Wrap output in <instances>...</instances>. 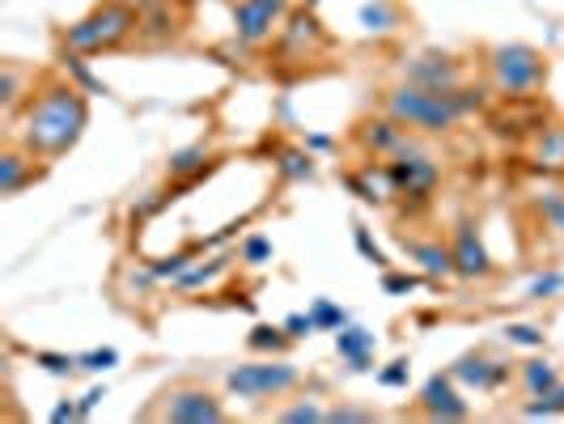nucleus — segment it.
Returning a JSON list of instances; mask_svg holds the SVG:
<instances>
[{
    "instance_id": "obj_1",
    "label": "nucleus",
    "mask_w": 564,
    "mask_h": 424,
    "mask_svg": "<svg viewBox=\"0 0 564 424\" xmlns=\"http://www.w3.org/2000/svg\"><path fill=\"white\" fill-rule=\"evenodd\" d=\"M85 123H89L85 89L64 81L43 85L18 119V144H26L30 153L43 157V162H56L68 149H77Z\"/></svg>"
},
{
    "instance_id": "obj_2",
    "label": "nucleus",
    "mask_w": 564,
    "mask_h": 424,
    "mask_svg": "<svg viewBox=\"0 0 564 424\" xmlns=\"http://www.w3.org/2000/svg\"><path fill=\"white\" fill-rule=\"evenodd\" d=\"M484 102L480 89H467V85H451V89H429V85L403 81L395 89H387L382 98V111L399 119L408 132H424V137H437V132H451L454 123L467 111H476Z\"/></svg>"
},
{
    "instance_id": "obj_3",
    "label": "nucleus",
    "mask_w": 564,
    "mask_h": 424,
    "mask_svg": "<svg viewBox=\"0 0 564 424\" xmlns=\"http://www.w3.org/2000/svg\"><path fill=\"white\" fill-rule=\"evenodd\" d=\"M137 26H141V13L128 0H102V4H94L85 18H77L73 26L64 30V52H73V56H102V52L123 47Z\"/></svg>"
},
{
    "instance_id": "obj_4",
    "label": "nucleus",
    "mask_w": 564,
    "mask_h": 424,
    "mask_svg": "<svg viewBox=\"0 0 564 424\" xmlns=\"http://www.w3.org/2000/svg\"><path fill=\"white\" fill-rule=\"evenodd\" d=\"M488 77L497 85V94L527 98L547 81V59L527 43H501V47L488 52Z\"/></svg>"
},
{
    "instance_id": "obj_5",
    "label": "nucleus",
    "mask_w": 564,
    "mask_h": 424,
    "mask_svg": "<svg viewBox=\"0 0 564 424\" xmlns=\"http://www.w3.org/2000/svg\"><path fill=\"white\" fill-rule=\"evenodd\" d=\"M297 382H302V369L289 366V361H272V357H268V361H251V366H238L226 373L229 395L251 399V403L289 395Z\"/></svg>"
},
{
    "instance_id": "obj_6",
    "label": "nucleus",
    "mask_w": 564,
    "mask_h": 424,
    "mask_svg": "<svg viewBox=\"0 0 564 424\" xmlns=\"http://www.w3.org/2000/svg\"><path fill=\"white\" fill-rule=\"evenodd\" d=\"M149 416L170 424H221L226 421V407H221V399L213 395V391H204V387H174V391L158 395V407Z\"/></svg>"
},
{
    "instance_id": "obj_7",
    "label": "nucleus",
    "mask_w": 564,
    "mask_h": 424,
    "mask_svg": "<svg viewBox=\"0 0 564 424\" xmlns=\"http://www.w3.org/2000/svg\"><path fill=\"white\" fill-rule=\"evenodd\" d=\"M387 170H391L395 196L412 199V204H424V199L437 192V183H442V166H437L424 149H416V144H408L403 153H395V157L387 162Z\"/></svg>"
},
{
    "instance_id": "obj_8",
    "label": "nucleus",
    "mask_w": 564,
    "mask_h": 424,
    "mask_svg": "<svg viewBox=\"0 0 564 424\" xmlns=\"http://www.w3.org/2000/svg\"><path fill=\"white\" fill-rule=\"evenodd\" d=\"M284 13H289L284 0H234V34L242 43H263L281 26Z\"/></svg>"
},
{
    "instance_id": "obj_9",
    "label": "nucleus",
    "mask_w": 564,
    "mask_h": 424,
    "mask_svg": "<svg viewBox=\"0 0 564 424\" xmlns=\"http://www.w3.org/2000/svg\"><path fill=\"white\" fill-rule=\"evenodd\" d=\"M451 254H454V276H463V281H488L492 276V259L484 251L480 233H476L471 221H458L454 226Z\"/></svg>"
},
{
    "instance_id": "obj_10",
    "label": "nucleus",
    "mask_w": 564,
    "mask_h": 424,
    "mask_svg": "<svg viewBox=\"0 0 564 424\" xmlns=\"http://www.w3.org/2000/svg\"><path fill=\"white\" fill-rule=\"evenodd\" d=\"M421 412L429 421H467L471 416V403L454 391V373H437V378L424 382Z\"/></svg>"
},
{
    "instance_id": "obj_11",
    "label": "nucleus",
    "mask_w": 564,
    "mask_h": 424,
    "mask_svg": "<svg viewBox=\"0 0 564 424\" xmlns=\"http://www.w3.org/2000/svg\"><path fill=\"white\" fill-rule=\"evenodd\" d=\"M39 178H43V166H34V153H30L26 144H9L0 153V196L4 199L22 196L30 183H39Z\"/></svg>"
},
{
    "instance_id": "obj_12",
    "label": "nucleus",
    "mask_w": 564,
    "mask_h": 424,
    "mask_svg": "<svg viewBox=\"0 0 564 424\" xmlns=\"http://www.w3.org/2000/svg\"><path fill=\"white\" fill-rule=\"evenodd\" d=\"M357 141L366 144L373 157H395V153H403L408 149V128L399 123V119H391V115H382V119H366L361 128H357Z\"/></svg>"
},
{
    "instance_id": "obj_13",
    "label": "nucleus",
    "mask_w": 564,
    "mask_h": 424,
    "mask_svg": "<svg viewBox=\"0 0 564 424\" xmlns=\"http://www.w3.org/2000/svg\"><path fill=\"white\" fill-rule=\"evenodd\" d=\"M451 373L458 378V382L476 387V391H497V387L509 378V366H506V361L484 357V352H467V357H458V361H454Z\"/></svg>"
},
{
    "instance_id": "obj_14",
    "label": "nucleus",
    "mask_w": 564,
    "mask_h": 424,
    "mask_svg": "<svg viewBox=\"0 0 564 424\" xmlns=\"http://www.w3.org/2000/svg\"><path fill=\"white\" fill-rule=\"evenodd\" d=\"M408 81L429 85V89H451V85H458V64L442 52H424L408 64Z\"/></svg>"
},
{
    "instance_id": "obj_15",
    "label": "nucleus",
    "mask_w": 564,
    "mask_h": 424,
    "mask_svg": "<svg viewBox=\"0 0 564 424\" xmlns=\"http://www.w3.org/2000/svg\"><path fill=\"white\" fill-rule=\"evenodd\" d=\"M373 348H378L373 331L357 327V323H344V327L336 331V352L344 357V361H348V366L357 369V373L373 369Z\"/></svg>"
},
{
    "instance_id": "obj_16",
    "label": "nucleus",
    "mask_w": 564,
    "mask_h": 424,
    "mask_svg": "<svg viewBox=\"0 0 564 424\" xmlns=\"http://www.w3.org/2000/svg\"><path fill=\"white\" fill-rule=\"evenodd\" d=\"M403 247H408V254L421 263L424 276H433V281H446V276H454V254L446 242H437V238H403Z\"/></svg>"
},
{
    "instance_id": "obj_17",
    "label": "nucleus",
    "mask_w": 564,
    "mask_h": 424,
    "mask_svg": "<svg viewBox=\"0 0 564 424\" xmlns=\"http://www.w3.org/2000/svg\"><path fill=\"white\" fill-rule=\"evenodd\" d=\"M344 187H348L357 199H366V204H387V199L395 196V183H391L387 162H382V166H373V162H369L361 174H348V178H344Z\"/></svg>"
},
{
    "instance_id": "obj_18",
    "label": "nucleus",
    "mask_w": 564,
    "mask_h": 424,
    "mask_svg": "<svg viewBox=\"0 0 564 424\" xmlns=\"http://www.w3.org/2000/svg\"><path fill=\"white\" fill-rule=\"evenodd\" d=\"M208 162H213L208 144H183V149L170 153L166 174L174 178V183H192V178H199V174L208 170Z\"/></svg>"
},
{
    "instance_id": "obj_19",
    "label": "nucleus",
    "mask_w": 564,
    "mask_h": 424,
    "mask_svg": "<svg viewBox=\"0 0 564 424\" xmlns=\"http://www.w3.org/2000/svg\"><path fill=\"white\" fill-rule=\"evenodd\" d=\"M535 166L547 170V174H564V128L561 123H547L535 141Z\"/></svg>"
},
{
    "instance_id": "obj_20",
    "label": "nucleus",
    "mask_w": 564,
    "mask_h": 424,
    "mask_svg": "<svg viewBox=\"0 0 564 424\" xmlns=\"http://www.w3.org/2000/svg\"><path fill=\"white\" fill-rule=\"evenodd\" d=\"M518 382H522L527 395L535 399V395L556 391V387H561V373H556V366H547V361H527V366L518 369Z\"/></svg>"
},
{
    "instance_id": "obj_21",
    "label": "nucleus",
    "mask_w": 564,
    "mask_h": 424,
    "mask_svg": "<svg viewBox=\"0 0 564 424\" xmlns=\"http://www.w3.org/2000/svg\"><path fill=\"white\" fill-rule=\"evenodd\" d=\"M226 268H229V254H213V259H204V263H192L174 284H178V289H204V284L217 281Z\"/></svg>"
},
{
    "instance_id": "obj_22",
    "label": "nucleus",
    "mask_w": 564,
    "mask_h": 424,
    "mask_svg": "<svg viewBox=\"0 0 564 424\" xmlns=\"http://www.w3.org/2000/svg\"><path fill=\"white\" fill-rule=\"evenodd\" d=\"M289 331L284 327H268V323H254L251 336H247V348L251 352H263V357H276V352H284V344H289Z\"/></svg>"
},
{
    "instance_id": "obj_23",
    "label": "nucleus",
    "mask_w": 564,
    "mask_h": 424,
    "mask_svg": "<svg viewBox=\"0 0 564 424\" xmlns=\"http://www.w3.org/2000/svg\"><path fill=\"white\" fill-rule=\"evenodd\" d=\"M272 421H281V424H318V421H327V412H323L314 399H297V403H289V407H276V412H272Z\"/></svg>"
},
{
    "instance_id": "obj_24",
    "label": "nucleus",
    "mask_w": 564,
    "mask_h": 424,
    "mask_svg": "<svg viewBox=\"0 0 564 424\" xmlns=\"http://www.w3.org/2000/svg\"><path fill=\"white\" fill-rule=\"evenodd\" d=\"M311 318H314V327H318V331H339V327L348 323V314H344V306H336L332 297H314Z\"/></svg>"
},
{
    "instance_id": "obj_25",
    "label": "nucleus",
    "mask_w": 564,
    "mask_h": 424,
    "mask_svg": "<svg viewBox=\"0 0 564 424\" xmlns=\"http://www.w3.org/2000/svg\"><path fill=\"white\" fill-rule=\"evenodd\" d=\"M281 174L284 178H293V183H302V178H311L314 174V157L306 149H284L281 153Z\"/></svg>"
},
{
    "instance_id": "obj_26",
    "label": "nucleus",
    "mask_w": 564,
    "mask_h": 424,
    "mask_svg": "<svg viewBox=\"0 0 564 424\" xmlns=\"http://www.w3.org/2000/svg\"><path fill=\"white\" fill-rule=\"evenodd\" d=\"M196 259H192V251H178V254H170V259H158L153 268H149V276L153 281H178L187 268H192Z\"/></svg>"
},
{
    "instance_id": "obj_27",
    "label": "nucleus",
    "mask_w": 564,
    "mask_h": 424,
    "mask_svg": "<svg viewBox=\"0 0 564 424\" xmlns=\"http://www.w3.org/2000/svg\"><path fill=\"white\" fill-rule=\"evenodd\" d=\"M522 412H527V416H564V387L547 391V395H535Z\"/></svg>"
},
{
    "instance_id": "obj_28",
    "label": "nucleus",
    "mask_w": 564,
    "mask_h": 424,
    "mask_svg": "<svg viewBox=\"0 0 564 424\" xmlns=\"http://www.w3.org/2000/svg\"><path fill=\"white\" fill-rule=\"evenodd\" d=\"M34 366H43L47 373H56V378H68V373L82 369V361L68 357V352H34Z\"/></svg>"
},
{
    "instance_id": "obj_29",
    "label": "nucleus",
    "mask_w": 564,
    "mask_h": 424,
    "mask_svg": "<svg viewBox=\"0 0 564 424\" xmlns=\"http://www.w3.org/2000/svg\"><path fill=\"white\" fill-rule=\"evenodd\" d=\"M18 89H22L18 68H13V64H4V68H0V107H4V111H13V107H18V98H22Z\"/></svg>"
},
{
    "instance_id": "obj_30",
    "label": "nucleus",
    "mask_w": 564,
    "mask_h": 424,
    "mask_svg": "<svg viewBox=\"0 0 564 424\" xmlns=\"http://www.w3.org/2000/svg\"><path fill=\"white\" fill-rule=\"evenodd\" d=\"M64 64H68V73H73V81L82 85L85 94H111L107 85H102V81H98V77H94V73H89V68H85V59H77V56H73V52H68V59H64Z\"/></svg>"
},
{
    "instance_id": "obj_31",
    "label": "nucleus",
    "mask_w": 564,
    "mask_h": 424,
    "mask_svg": "<svg viewBox=\"0 0 564 424\" xmlns=\"http://www.w3.org/2000/svg\"><path fill=\"white\" fill-rule=\"evenodd\" d=\"M272 259V238H263V233H251L247 242H242V263H251V268H263Z\"/></svg>"
},
{
    "instance_id": "obj_32",
    "label": "nucleus",
    "mask_w": 564,
    "mask_h": 424,
    "mask_svg": "<svg viewBox=\"0 0 564 424\" xmlns=\"http://www.w3.org/2000/svg\"><path fill=\"white\" fill-rule=\"evenodd\" d=\"M352 242H357V251L366 254V259H369V263H373V268H387V254H382V247H378V242L369 238V229L361 226V221L352 226Z\"/></svg>"
},
{
    "instance_id": "obj_33",
    "label": "nucleus",
    "mask_w": 564,
    "mask_h": 424,
    "mask_svg": "<svg viewBox=\"0 0 564 424\" xmlns=\"http://www.w3.org/2000/svg\"><path fill=\"white\" fill-rule=\"evenodd\" d=\"M506 339L509 344H518V348H543V331L531 327V323H509Z\"/></svg>"
},
{
    "instance_id": "obj_34",
    "label": "nucleus",
    "mask_w": 564,
    "mask_h": 424,
    "mask_svg": "<svg viewBox=\"0 0 564 424\" xmlns=\"http://www.w3.org/2000/svg\"><path fill=\"white\" fill-rule=\"evenodd\" d=\"M561 289H564V272H543V276H535V281H531L527 297L543 302V297H552V293H561Z\"/></svg>"
},
{
    "instance_id": "obj_35",
    "label": "nucleus",
    "mask_w": 564,
    "mask_h": 424,
    "mask_svg": "<svg viewBox=\"0 0 564 424\" xmlns=\"http://www.w3.org/2000/svg\"><path fill=\"white\" fill-rule=\"evenodd\" d=\"M77 361H82V369H89V373H102V369H111L115 361H119V352H115V348H94V352H82Z\"/></svg>"
},
{
    "instance_id": "obj_36",
    "label": "nucleus",
    "mask_w": 564,
    "mask_h": 424,
    "mask_svg": "<svg viewBox=\"0 0 564 424\" xmlns=\"http://www.w3.org/2000/svg\"><path fill=\"white\" fill-rule=\"evenodd\" d=\"M327 421L332 424H366V421H373V412H369V407H348V403H339V407L327 412Z\"/></svg>"
},
{
    "instance_id": "obj_37",
    "label": "nucleus",
    "mask_w": 564,
    "mask_h": 424,
    "mask_svg": "<svg viewBox=\"0 0 564 424\" xmlns=\"http://www.w3.org/2000/svg\"><path fill=\"white\" fill-rule=\"evenodd\" d=\"M408 378H412V366H408L403 357L391 361V366L378 373V382H382V387H391V391H395V387H408Z\"/></svg>"
},
{
    "instance_id": "obj_38",
    "label": "nucleus",
    "mask_w": 564,
    "mask_h": 424,
    "mask_svg": "<svg viewBox=\"0 0 564 424\" xmlns=\"http://www.w3.org/2000/svg\"><path fill=\"white\" fill-rule=\"evenodd\" d=\"M284 331H289L293 339H306V336H314L318 327H314L311 311H306V314H289V318H284Z\"/></svg>"
},
{
    "instance_id": "obj_39",
    "label": "nucleus",
    "mask_w": 564,
    "mask_h": 424,
    "mask_svg": "<svg viewBox=\"0 0 564 424\" xmlns=\"http://www.w3.org/2000/svg\"><path fill=\"white\" fill-rule=\"evenodd\" d=\"M361 22H366L369 30H391V9H387V4H366V9H361Z\"/></svg>"
},
{
    "instance_id": "obj_40",
    "label": "nucleus",
    "mask_w": 564,
    "mask_h": 424,
    "mask_svg": "<svg viewBox=\"0 0 564 424\" xmlns=\"http://www.w3.org/2000/svg\"><path fill=\"white\" fill-rule=\"evenodd\" d=\"M539 208H543V217H547L552 226H561V229H564V199L543 196V199H539Z\"/></svg>"
},
{
    "instance_id": "obj_41",
    "label": "nucleus",
    "mask_w": 564,
    "mask_h": 424,
    "mask_svg": "<svg viewBox=\"0 0 564 424\" xmlns=\"http://www.w3.org/2000/svg\"><path fill=\"white\" fill-rule=\"evenodd\" d=\"M416 284H421L416 276H399V272H391V276L382 281V289H387V293H412Z\"/></svg>"
},
{
    "instance_id": "obj_42",
    "label": "nucleus",
    "mask_w": 564,
    "mask_h": 424,
    "mask_svg": "<svg viewBox=\"0 0 564 424\" xmlns=\"http://www.w3.org/2000/svg\"><path fill=\"white\" fill-rule=\"evenodd\" d=\"M102 399H107V387H94V391H85L82 403H77V407H82V421L89 416V412H94V407H98V403H102Z\"/></svg>"
},
{
    "instance_id": "obj_43",
    "label": "nucleus",
    "mask_w": 564,
    "mask_h": 424,
    "mask_svg": "<svg viewBox=\"0 0 564 424\" xmlns=\"http://www.w3.org/2000/svg\"><path fill=\"white\" fill-rule=\"evenodd\" d=\"M302 4H306V9H314V4H318V0H302Z\"/></svg>"
}]
</instances>
